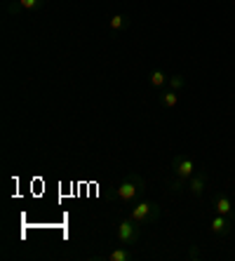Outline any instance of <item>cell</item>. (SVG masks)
Segmentation results:
<instances>
[{
    "instance_id": "7",
    "label": "cell",
    "mask_w": 235,
    "mask_h": 261,
    "mask_svg": "<svg viewBox=\"0 0 235 261\" xmlns=\"http://www.w3.org/2000/svg\"><path fill=\"white\" fill-rule=\"evenodd\" d=\"M207 179H210V176H207V170L200 167V170L188 179V193L195 195V198H202V193H205V189H207Z\"/></svg>"
},
{
    "instance_id": "2",
    "label": "cell",
    "mask_w": 235,
    "mask_h": 261,
    "mask_svg": "<svg viewBox=\"0 0 235 261\" xmlns=\"http://www.w3.org/2000/svg\"><path fill=\"white\" fill-rule=\"evenodd\" d=\"M160 214H163L160 205L153 200H146V198H139L137 202L129 205V217H132L134 221H139L141 226H151V224H155V221H160Z\"/></svg>"
},
{
    "instance_id": "10",
    "label": "cell",
    "mask_w": 235,
    "mask_h": 261,
    "mask_svg": "<svg viewBox=\"0 0 235 261\" xmlns=\"http://www.w3.org/2000/svg\"><path fill=\"white\" fill-rule=\"evenodd\" d=\"M148 83H151L155 90H165L169 83V75L165 71H160V68H155V71H151V75H148Z\"/></svg>"
},
{
    "instance_id": "12",
    "label": "cell",
    "mask_w": 235,
    "mask_h": 261,
    "mask_svg": "<svg viewBox=\"0 0 235 261\" xmlns=\"http://www.w3.org/2000/svg\"><path fill=\"white\" fill-rule=\"evenodd\" d=\"M106 259H109V261H132L134 254L129 252V249H127V245H122V247L109 252V254H106Z\"/></svg>"
},
{
    "instance_id": "14",
    "label": "cell",
    "mask_w": 235,
    "mask_h": 261,
    "mask_svg": "<svg viewBox=\"0 0 235 261\" xmlns=\"http://www.w3.org/2000/svg\"><path fill=\"white\" fill-rule=\"evenodd\" d=\"M5 12L10 14V17H17V14H24V10H21V5H19V0H7Z\"/></svg>"
},
{
    "instance_id": "5",
    "label": "cell",
    "mask_w": 235,
    "mask_h": 261,
    "mask_svg": "<svg viewBox=\"0 0 235 261\" xmlns=\"http://www.w3.org/2000/svg\"><path fill=\"white\" fill-rule=\"evenodd\" d=\"M212 207L217 210V214H223V217L235 219V202L230 200L228 193H223V191H217V193L212 195Z\"/></svg>"
},
{
    "instance_id": "6",
    "label": "cell",
    "mask_w": 235,
    "mask_h": 261,
    "mask_svg": "<svg viewBox=\"0 0 235 261\" xmlns=\"http://www.w3.org/2000/svg\"><path fill=\"white\" fill-rule=\"evenodd\" d=\"M235 228V219L230 217H223V214H217V217L212 219V224H210V231L214 238H226L230 236Z\"/></svg>"
},
{
    "instance_id": "16",
    "label": "cell",
    "mask_w": 235,
    "mask_h": 261,
    "mask_svg": "<svg viewBox=\"0 0 235 261\" xmlns=\"http://www.w3.org/2000/svg\"><path fill=\"white\" fill-rule=\"evenodd\" d=\"M200 256H202V254H200V249L195 247V245H191V252H188V259H200Z\"/></svg>"
},
{
    "instance_id": "15",
    "label": "cell",
    "mask_w": 235,
    "mask_h": 261,
    "mask_svg": "<svg viewBox=\"0 0 235 261\" xmlns=\"http://www.w3.org/2000/svg\"><path fill=\"white\" fill-rule=\"evenodd\" d=\"M167 87H172V90H184L186 87V78L184 75H169V83H167Z\"/></svg>"
},
{
    "instance_id": "1",
    "label": "cell",
    "mask_w": 235,
    "mask_h": 261,
    "mask_svg": "<svg viewBox=\"0 0 235 261\" xmlns=\"http://www.w3.org/2000/svg\"><path fill=\"white\" fill-rule=\"evenodd\" d=\"M144 193H146V181L137 174V172H129V174H127L125 179H122V181L115 186V189H109V195L118 198V200L125 202V205H132V202H137Z\"/></svg>"
},
{
    "instance_id": "4",
    "label": "cell",
    "mask_w": 235,
    "mask_h": 261,
    "mask_svg": "<svg viewBox=\"0 0 235 261\" xmlns=\"http://www.w3.org/2000/svg\"><path fill=\"white\" fill-rule=\"evenodd\" d=\"M200 167L195 165V160L191 158V155H184V153H179V155H174L172 158V174L174 176H181V179H191V176L198 172Z\"/></svg>"
},
{
    "instance_id": "8",
    "label": "cell",
    "mask_w": 235,
    "mask_h": 261,
    "mask_svg": "<svg viewBox=\"0 0 235 261\" xmlns=\"http://www.w3.org/2000/svg\"><path fill=\"white\" fill-rule=\"evenodd\" d=\"M158 103H160L163 109H176V103H179V92L172 90V87L158 90Z\"/></svg>"
},
{
    "instance_id": "11",
    "label": "cell",
    "mask_w": 235,
    "mask_h": 261,
    "mask_svg": "<svg viewBox=\"0 0 235 261\" xmlns=\"http://www.w3.org/2000/svg\"><path fill=\"white\" fill-rule=\"evenodd\" d=\"M165 189H167L169 193H181V191H188V181L181 179V176H172V179L165 181Z\"/></svg>"
},
{
    "instance_id": "13",
    "label": "cell",
    "mask_w": 235,
    "mask_h": 261,
    "mask_svg": "<svg viewBox=\"0 0 235 261\" xmlns=\"http://www.w3.org/2000/svg\"><path fill=\"white\" fill-rule=\"evenodd\" d=\"M45 3H47V0H19V5H21L24 14H33V12H38V10H42Z\"/></svg>"
},
{
    "instance_id": "3",
    "label": "cell",
    "mask_w": 235,
    "mask_h": 261,
    "mask_svg": "<svg viewBox=\"0 0 235 261\" xmlns=\"http://www.w3.org/2000/svg\"><path fill=\"white\" fill-rule=\"evenodd\" d=\"M141 240V224L139 221H134L132 217L122 219L120 224H118V243L120 245H134Z\"/></svg>"
},
{
    "instance_id": "9",
    "label": "cell",
    "mask_w": 235,
    "mask_h": 261,
    "mask_svg": "<svg viewBox=\"0 0 235 261\" xmlns=\"http://www.w3.org/2000/svg\"><path fill=\"white\" fill-rule=\"evenodd\" d=\"M109 31H115V33H120V31H127L129 26H132V19L127 17V14H113V17H109Z\"/></svg>"
}]
</instances>
